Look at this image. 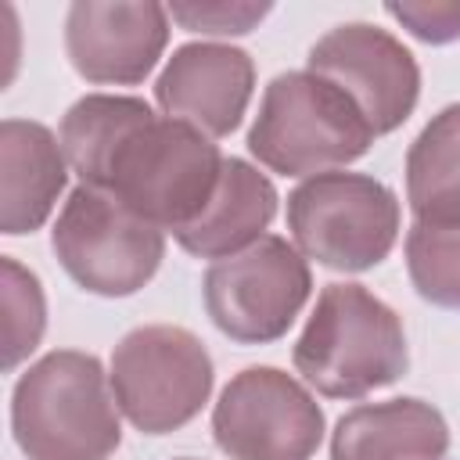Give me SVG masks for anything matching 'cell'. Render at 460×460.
<instances>
[{"mask_svg": "<svg viewBox=\"0 0 460 460\" xmlns=\"http://www.w3.org/2000/svg\"><path fill=\"white\" fill-rule=\"evenodd\" d=\"M180 460H194V456H180Z\"/></svg>", "mask_w": 460, "mask_h": 460, "instance_id": "21", "label": "cell"}, {"mask_svg": "<svg viewBox=\"0 0 460 460\" xmlns=\"http://www.w3.org/2000/svg\"><path fill=\"white\" fill-rule=\"evenodd\" d=\"M406 201L413 223L460 226V104L442 108L406 151Z\"/></svg>", "mask_w": 460, "mask_h": 460, "instance_id": "16", "label": "cell"}, {"mask_svg": "<svg viewBox=\"0 0 460 460\" xmlns=\"http://www.w3.org/2000/svg\"><path fill=\"white\" fill-rule=\"evenodd\" d=\"M288 230L305 259L338 273H363L395 248L399 198L367 172H316L288 194Z\"/></svg>", "mask_w": 460, "mask_h": 460, "instance_id": "5", "label": "cell"}, {"mask_svg": "<svg viewBox=\"0 0 460 460\" xmlns=\"http://www.w3.org/2000/svg\"><path fill=\"white\" fill-rule=\"evenodd\" d=\"M68 180L61 140L32 119L0 122V230L32 234L47 223Z\"/></svg>", "mask_w": 460, "mask_h": 460, "instance_id": "13", "label": "cell"}, {"mask_svg": "<svg viewBox=\"0 0 460 460\" xmlns=\"http://www.w3.org/2000/svg\"><path fill=\"white\" fill-rule=\"evenodd\" d=\"M446 453V417L413 395L363 402L338 417L331 435V460H442Z\"/></svg>", "mask_w": 460, "mask_h": 460, "instance_id": "14", "label": "cell"}, {"mask_svg": "<svg viewBox=\"0 0 460 460\" xmlns=\"http://www.w3.org/2000/svg\"><path fill=\"white\" fill-rule=\"evenodd\" d=\"M295 370L327 399H363L410 367L399 313L363 284H327L295 349Z\"/></svg>", "mask_w": 460, "mask_h": 460, "instance_id": "3", "label": "cell"}, {"mask_svg": "<svg viewBox=\"0 0 460 460\" xmlns=\"http://www.w3.org/2000/svg\"><path fill=\"white\" fill-rule=\"evenodd\" d=\"M58 140L86 187L172 234L208 208L226 162L201 129L158 119L147 101L119 93L79 97L65 111Z\"/></svg>", "mask_w": 460, "mask_h": 460, "instance_id": "1", "label": "cell"}, {"mask_svg": "<svg viewBox=\"0 0 460 460\" xmlns=\"http://www.w3.org/2000/svg\"><path fill=\"white\" fill-rule=\"evenodd\" d=\"M255 90V61L230 43H183L155 79V101L205 137H226L241 126Z\"/></svg>", "mask_w": 460, "mask_h": 460, "instance_id": "12", "label": "cell"}, {"mask_svg": "<svg viewBox=\"0 0 460 460\" xmlns=\"http://www.w3.org/2000/svg\"><path fill=\"white\" fill-rule=\"evenodd\" d=\"M309 291L313 277L302 252L277 234H262L244 252L212 262L201 280L208 320L237 345L284 338Z\"/></svg>", "mask_w": 460, "mask_h": 460, "instance_id": "8", "label": "cell"}, {"mask_svg": "<svg viewBox=\"0 0 460 460\" xmlns=\"http://www.w3.org/2000/svg\"><path fill=\"white\" fill-rule=\"evenodd\" d=\"M50 248L61 270L90 295H137L162 266L165 234L119 198L79 183L50 230Z\"/></svg>", "mask_w": 460, "mask_h": 460, "instance_id": "6", "label": "cell"}, {"mask_svg": "<svg viewBox=\"0 0 460 460\" xmlns=\"http://www.w3.org/2000/svg\"><path fill=\"white\" fill-rule=\"evenodd\" d=\"M406 270L424 302L460 313V226L413 223L406 234Z\"/></svg>", "mask_w": 460, "mask_h": 460, "instance_id": "17", "label": "cell"}, {"mask_svg": "<svg viewBox=\"0 0 460 460\" xmlns=\"http://www.w3.org/2000/svg\"><path fill=\"white\" fill-rule=\"evenodd\" d=\"M212 438L230 460H309L323 438V410L291 374L244 367L212 406Z\"/></svg>", "mask_w": 460, "mask_h": 460, "instance_id": "9", "label": "cell"}, {"mask_svg": "<svg viewBox=\"0 0 460 460\" xmlns=\"http://www.w3.org/2000/svg\"><path fill=\"white\" fill-rule=\"evenodd\" d=\"M165 43L169 7L151 0H75L65 14V50L86 83H144Z\"/></svg>", "mask_w": 460, "mask_h": 460, "instance_id": "11", "label": "cell"}, {"mask_svg": "<svg viewBox=\"0 0 460 460\" xmlns=\"http://www.w3.org/2000/svg\"><path fill=\"white\" fill-rule=\"evenodd\" d=\"M374 129L363 111L316 72H280L259 101L248 151L280 176H316L363 158Z\"/></svg>", "mask_w": 460, "mask_h": 460, "instance_id": "4", "label": "cell"}, {"mask_svg": "<svg viewBox=\"0 0 460 460\" xmlns=\"http://www.w3.org/2000/svg\"><path fill=\"white\" fill-rule=\"evenodd\" d=\"M108 377L119 413L144 435H165L201 413L216 370L198 334L172 323H147L115 345Z\"/></svg>", "mask_w": 460, "mask_h": 460, "instance_id": "7", "label": "cell"}, {"mask_svg": "<svg viewBox=\"0 0 460 460\" xmlns=\"http://www.w3.org/2000/svg\"><path fill=\"white\" fill-rule=\"evenodd\" d=\"M277 187L244 158H226L208 208L172 237L194 259H226L262 237L277 216Z\"/></svg>", "mask_w": 460, "mask_h": 460, "instance_id": "15", "label": "cell"}, {"mask_svg": "<svg viewBox=\"0 0 460 460\" xmlns=\"http://www.w3.org/2000/svg\"><path fill=\"white\" fill-rule=\"evenodd\" d=\"M385 11L410 36L424 43L460 40V0H402V4H385Z\"/></svg>", "mask_w": 460, "mask_h": 460, "instance_id": "20", "label": "cell"}, {"mask_svg": "<svg viewBox=\"0 0 460 460\" xmlns=\"http://www.w3.org/2000/svg\"><path fill=\"white\" fill-rule=\"evenodd\" d=\"M11 431L29 460H108L119 442V402L93 352L54 349L11 392Z\"/></svg>", "mask_w": 460, "mask_h": 460, "instance_id": "2", "label": "cell"}, {"mask_svg": "<svg viewBox=\"0 0 460 460\" xmlns=\"http://www.w3.org/2000/svg\"><path fill=\"white\" fill-rule=\"evenodd\" d=\"M305 68L334 83L370 122L374 137L399 129L420 97V68L413 54L367 22H345L309 47Z\"/></svg>", "mask_w": 460, "mask_h": 460, "instance_id": "10", "label": "cell"}, {"mask_svg": "<svg viewBox=\"0 0 460 460\" xmlns=\"http://www.w3.org/2000/svg\"><path fill=\"white\" fill-rule=\"evenodd\" d=\"M273 7L252 0H183L169 4V18L180 22L187 32L205 36H244L252 32Z\"/></svg>", "mask_w": 460, "mask_h": 460, "instance_id": "19", "label": "cell"}, {"mask_svg": "<svg viewBox=\"0 0 460 460\" xmlns=\"http://www.w3.org/2000/svg\"><path fill=\"white\" fill-rule=\"evenodd\" d=\"M4 273V370H14L43 338L47 327V298L40 277L25 270L18 259H0Z\"/></svg>", "mask_w": 460, "mask_h": 460, "instance_id": "18", "label": "cell"}]
</instances>
